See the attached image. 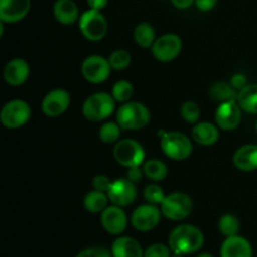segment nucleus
<instances>
[{
  "instance_id": "nucleus-10",
  "label": "nucleus",
  "mask_w": 257,
  "mask_h": 257,
  "mask_svg": "<svg viewBox=\"0 0 257 257\" xmlns=\"http://www.w3.org/2000/svg\"><path fill=\"white\" fill-rule=\"evenodd\" d=\"M80 70L87 82L99 84L108 79L112 67L109 64V60L105 59L102 55H89L83 60Z\"/></svg>"
},
{
  "instance_id": "nucleus-35",
  "label": "nucleus",
  "mask_w": 257,
  "mask_h": 257,
  "mask_svg": "<svg viewBox=\"0 0 257 257\" xmlns=\"http://www.w3.org/2000/svg\"><path fill=\"white\" fill-rule=\"evenodd\" d=\"M75 257H113L112 252L108 251L105 247H99V246H94V247H88L80 251Z\"/></svg>"
},
{
  "instance_id": "nucleus-34",
  "label": "nucleus",
  "mask_w": 257,
  "mask_h": 257,
  "mask_svg": "<svg viewBox=\"0 0 257 257\" xmlns=\"http://www.w3.org/2000/svg\"><path fill=\"white\" fill-rule=\"evenodd\" d=\"M171 252L172 251L170 246L163 243H153L146 248L143 257H171Z\"/></svg>"
},
{
  "instance_id": "nucleus-39",
  "label": "nucleus",
  "mask_w": 257,
  "mask_h": 257,
  "mask_svg": "<svg viewBox=\"0 0 257 257\" xmlns=\"http://www.w3.org/2000/svg\"><path fill=\"white\" fill-rule=\"evenodd\" d=\"M195 4L201 12H210L217 4V0H195Z\"/></svg>"
},
{
  "instance_id": "nucleus-12",
  "label": "nucleus",
  "mask_w": 257,
  "mask_h": 257,
  "mask_svg": "<svg viewBox=\"0 0 257 257\" xmlns=\"http://www.w3.org/2000/svg\"><path fill=\"white\" fill-rule=\"evenodd\" d=\"M107 195L113 205L120 206V207L132 205L137 197L136 183H133L128 178H118L113 181Z\"/></svg>"
},
{
  "instance_id": "nucleus-2",
  "label": "nucleus",
  "mask_w": 257,
  "mask_h": 257,
  "mask_svg": "<svg viewBox=\"0 0 257 257\" xmlns=\"http://www.w3.org/2000/svg\"><path fill=\"white\" fill-rule=\"evenodd\" d=\"M151 113L145 104L138 102H127L117 110V123L122 130H142L150 123Z\"/></svg>"
},
{
  "instance_id": "nucleus-33",
  "label": "nucleus",
  "mask_w": 257,
  "mask_h": 257,
  "mask_svg": "<svg viewBox=\"0 0 257 257\" xmlns=\"http://www.w3.org/2000/svg\"><path fill=\"white\" fill-rule=\"evenodd\" d=\"M181 115L187 123H191V124L197 123L201 115L200 107H198L197 103L192 102V100L185 102L181 107Z\"/></svg>"
},
{
  "instance_id": "nucleus-19",
  "label": "nucleus",
  "mask_w": 257,
  "mask_h": 257,
  "mask_svg": "<svg viewBox=\"0 0 257 257\" xmlns=\"http://www.w3.org/2000/svg\"><path fill=\"white\" fill-rule=\"evenodd\" d=\"M233 165L243 172H252L257 170V145L241 146L233 155Z\"/></svg>"
},
{
  "instance_id": "nucleus-20",
  "label": "nucleus",
  "mask_w": 257,
  "mask_h": 257,
  "mask_svg": "<svg viewBox=\"0 0 257 257\" xmlns=\"http://www.w3.org/2000/svg\"><path fill=\"white\" fill-rule=\"evenodd\" d=\"M110 252L113 257H143L145 255L141 243L130 236H120L115 238Z\"/></svg>"
},
{
  "instance_id": "nucleus-21",
  "label": "nucleus",
  "mask_w": 257,
  "mask_h": 257,
  "mask_svg": "<svg viewBox=\"0 0 257 257\" xmlns=\"http://www.w3.org/2000/svg\"><path fill=\"white\" fill-rule=\"evenodd\" d=\"M53 13L57 22L63 25L74 24L79 19V10L73 0H57L53 7Z\"/></svg>"
},
{
  "instance_id": "nucleus-28",
  "label": "nucleus",
  "mask_w": 257,
  "mask_h": 257,
  "mask_svg": "<svg viewBox=\"0 0 257 257\" xmlns=\"http://www.w3.org/2000/svg\"><path fill=\"white\" fill-rule=\"evenodd\" d=\"M218 230L225 237L238 235L240 231V221L233 215H223L218 221Z\"/></svg>"
},
{
  "instance_id": "nucleus-37",
  "label": "nucleus",
  "mask_w": 257,
  "mask_h": 257,
  "mask_svg": "<svg viewBox=\"0 0 257 257\" xmlns=\"http://www.w3.org/2000/svg\"><path fill=\"white\" fill-rule=\"evenodd\" d=\"M143 175V168H141V166H136V167H131L128 168V172H127V178L130 181H132L133 183H137L142 180Z\"/></svg>"
},
{
  "instance_id": "nucleus-17",
  "label": "nucleus",
  "mask_w": 257,
  "mask_h": 257,
  "mask_svg": "<svg viewBox=\"0 0 257 257\" xmlns=\"http://www.w3.org/2000/svg\"><path fill=\"white\" fill-rule=\"evenodd\" d=\"M221 257H252V245L247 238L242 236H231L226 237L220 250Z\"/></svg>"
},
{
  "instance_id": "nucleus-32",
  "label": "nucleus",
  "mask_w": 257,
  "mask_h": 257,
  "mask_svg": "<svg viewBox=\"0 0 257 257\" xmlns=\"http://www.w3.org/2000/svg\"><path fill=\"white\" fill-rule=\"evenodd\" d=\"M143 196H145L146 201L151 205H161L163 200L166 198L165 191L157 185V183H151V185L146 186L145 191H143Z\"/></svg>"
},
{
  "instance_id": "nucleus-31",
  "label": "nucleus",
  "mask_w": 257,
  "mask_h": 257,
  "mask_svg": "<svg viewBox=\"0 0 257 257\" xmlns=\"http://www.w3.org/2000/svg\"><path fill=\"white\" fill-rule=\"evenodd\" d=\"M108 60H109V64L110 67H112V69L124 70L130 67L131 62H132V57H131V54L127 50L118 49L114 50V52L109 55Z\"/></svg>"
},
{
  "instance_id": "nucleus-18",
  "label": "nucleus",
  "mask_w": 257,
  "mask_h": 257,
  "mask_svg": "<svg viewBox=\"0 0 257 257\" xmlns=\"http://www.w3.org/2000/svg\"><path fill=\"white\" fill-rule=\"evenodd\" d=\"M30 74V68L27 60L22 58H15L7 63L4 68L5 82L13 87L24 84Z\"/></svg>"
},
{
  "instance_id": "nucleus-7",
  "label": "nucleus",
  "mask_w": 257,
  "mask_h": 257,
  "mask_svg": "<svg viewBox=\"0 0 257 257\" xmlns=\"http://www.w3.org/2000/svg\"><path fill=\"white\" fill-rule=\"evenodd\" d=\"M32 117V108L25 100L14 99L8 102L0 112L3 125L9 130H18L27 124Z\"/></svg>"
},
{
  "instance_id": "nucleus-22",
  "label": "nucleus",
  "mask_w": 257,
  "mask_h": 257,
  "mask_svg": "<svg viewBox=\"0 0 257 257\" xmlns=\"http://www.w3.org/2000/svg\"><path fill=\"white\" fill-rule=\"evenodd\" d=\"M192 140L201 146H212L218 141V127L210 122H201L192 130Z\"/></svg>"
},
{
  "instance_id": "nucleus-11",
  "label": "nucleus",
  "mask_w": 257,
  "mask_h": 257,
  "mask_svg": "<svg viewBox=\"0 0 257 257\" xmlns=\"http://www.w3.org/2000/svg\"><path fill=\"white\" fill-rule=\"evenodd\" d=\"M162 216V211L156 205H142L136 208L131 217L132 226L141 232H148L158 226Z\"/></svg>"
},
{
  "instance_id": "nucleus-43",
  "label": "nucleus",
  "mask_w": 257,
  "mask_h": 257,
  "mask_svg": "<svg viewBox=\"0 0 257 257\" xmlns=\"http://www.w3.org/2000/svg\"><path fill=\"white\" fill-rule=\"evenodd\" d=\"M171 257H183V255H181V253H175V252H172V255H171Z\"/></svg>"
},
{
  "instance_id": "nucleus-26",
  "label": "nucleus",
  "mask_w": 257,
  "mask_h": 257,
  "mask_svg": "<svg viewBox=\"0 0 257 257\" xmlns=\"http://www.w3.org/2000/svg\"><path fill=\"white\" fill-rule=\"evenodd\" d=\"M136 43L140 45L143 49H147L153 45L156 42V32L153 27L148 23H141L135 28V33H133Z\"/></svg>"
},
{
  "instance_id": "nucleus-16",
  "label": "nucleus",
  "mask_w": 257,
  "mask_h": 257,
  "mask_svg": "<svg viewBox=\"0 0 257 257\" xmlns=\"http://www.w3.org/2000/svg\"><path fill=\"white\" fill-rule=\"evenodd\" d=\"M30 0H0V20L3 23H18L29 13Z\"/></svg>"
},
{
  "instance_id": "nucleus-42",
  "label": "nucleus",
  "mask_w": 257,
  "mask_h": 257,
  "mask_svg": "<svg viewBox=\"0 0 257 257\" xmlns=\"http://www.w3.org/2000/svg\"><path fill=\"white\" fill-rule=\"evenodd\" d=\"M197 257H213V256L208 252H203V253H200Z\"/></svg>"
},
{
  "instance_id": "nucleus-36",
  "label": "nucleus",
  "mask_w": 257,
  "mask_h": 257,
  "mask_svg": "<svg viewBox=\"0 0 257 257\" xmlns=\"http://www.w3.org/2000/svg\"><path fill=\"white\" fill-rule=\"evenodd\" d=\"M110 186H112V181L105 175H97L93 178V187H94V190L107 193L109 191Z\"/></svg>"
},
{
  "instance_id": "nucleus-29",
  "label": "nucleus",
  "mask_w": 257,
  "mask_h": 257,
  "mask_svg": "<svg viewBox=\"0 0 257 257\" xmlns=\"http://www.w3.org/2000/svg\"><path fill=\"white\" fill-rule=\"evenodd\" d=\"M112 95L115 102L127 103L133 95V85L128 80H119L113 85Z\"/></svg>"
},
{
  "instance_id": "nucleus-14",
  "label": "nucleus",
  "mask_w": 257,
  "mask_h": 257,
  "mask_svg": "<svg viewBox=\"0 0 257 257\" xmlns=\"http://www.w3.org/2000/svg\"><path fill=\"white\" fill-rule=\"evenodd\" d=\"M70 94L63 88H57L48 93L42 102V110L47 117L62 115L69 108Z\"/></svg>"
},
{
  "instance_id": "nucleus-8",
  "label": "nucleus",
  "mask_w": 257,
  "mask_h": 257,
  "mask_svg": "<svg viewBox=\"0 0 257 257\" xmlns=\"http://www.w3.org/2000/svg\"><path fill=\"white\" fill-rule=\"evenodd\" d=\"M113 156L115 161L123 167H136L145 162L146 152L142 145L135 140H120L113 148Z\"/></svg>"
},
{
  "instance_id": "nucleus-13",
  "label": "nucleus",
  "mask_w": 257,
  "mask_h": 257,
  "mask_svg": "<svg viewBox=\"0 0 257 257\" xmlns=\"http://www.w3.org/2000/svg\"><path fill=\"white\" fill-rule=\"evenodd\" d=\"M241 107L238 105L237 100H230V102L220 103L217 110H216V123L217 127L222 131H233L240 125L242 119Z\"/></svg>"
},
{
  "instance_id": "nucleus-4",
  "label": "nucleus",
  "mask_w": 257,
  "mask_h": 257,
  "mask_svg": "<svg viewBox=\"0 0 257 257\" xmlns=\"http://www.w3.org/2000/svg\"><path fill=\"white\" fill-rule=\"evenodd\" d=\"M161 150L173 161H185L192 155L193 146L190 138L181 132H162Z\"/></svg>"
},
{
  "instance_id": "nucleus-41",
  "label": "nucleus",
  "mask_w": 257,
  "mask_h": 257,
  "mask_svg": "<svg viewBox=\"0 0 257 257\" xmlns=\"http://www.w3.org/2000/svg\"><path fill=\"white\" fill-rule=\"evenodd\" d=\"M172 2V4L175 5L177 9H188V8L191 7V5L195 3V0H171Z\"/></svg>"
},
{
  "instance_id": "nucleus-27",
  "label": "nucleus",
  "mask_w": 257,
  "mask_h": 257,
  "mask_svg": "<svg viewBox=\"0 0 257 257\" xmlns=\"http://www.w3.org/2000/svg\"><path fill=\"white\" fill-rule=\"evenodd\" d=\"M143 172L147 178L155 182L163 181L168 175L167 166L160 160H148L143 165Z\"/></svg>"
},
{
  "instance_id": "nucleus-1",
  "label": "nucleus",
  "mask_w": 257,
  "mask_h": 257,
  "mask_svg": "<svg viewBox=\"0 0 257 257\" xmlns=\"http://www.w3.org/2000/svg\"><path fill=\"white\" fill-rule=\"evenodd\" d=\"M205 236L198 227L193 225H180L172 230L168 236V246L171 251L181 255L196 253L202 248Z\"/></svg>"
},
{
  "instance_id": "nucleus-23",
  "label": "nucleus",
  "mask_w": 257,
  "mask_h": 257,
  "mask_svg": "<svg viewBox=\"0 0 257 257\" xmlns=\"http://www.w3.org/2000/svg\"><path fill=\"white\" fill-rule=\"evenodd\" d=\"M237 103L241 109L250 114H257V84H247L238 92Z\"/></svg>"
},
{
  "instance_id": "nucleus-3",
  "label": "nucleus",
  "mask_w": 257,
  "mask_h": 257,
  "mask_svg": "<svg viewBox=\"0 0 257 257\" xmlns=\"http://www.w3.org/2000/svg\"><path fill=\"white\" fill-rule=\"evenodd\" d=\"M115 108V99L108 93L99 92L89 95L83 103V115L92 122H100L110 117Z\"/></svg>"
},
{
  "instance_id": "nucleus-24",
  "label": "nucleus",
  "mask_w": 257,
  "mask_h": 257,
  "mask_svg": "<svg viewBox=\"0 0 257 257\" xmlns=\"http://www.w3.org/2000/svg\"><path fill=\"white\" fill-rule=\"evenodd\" d=\"M109 197L105 192L102 191H90L84 197V207L90 213L103 212L108 207Z\"/></svg>"
},
{
  "instance_id": "nucleus-6",
  "label": "nucleus",
  "mask_w": 257,
  "mask_h": 257,
  "mask_svg": "<svg viewBox=\"0 0 257 257\" xmlns=\"http://www.w3.org/2000/svg\"><path fill=\"white\" fill-rule=\"evenodd\" d=\"M193 208L192 200L183 192H173L166 196L161 203V211L166 218L171 221H182L191 215Z\"/></svg>"
},
{
  "instance_id": "nucleus-5",
  "label": "nucleus",
  "mask_w": 257,
  "mask_h": 257,
  "mask_svg": "<svg viewBox=\"0 0 257 257\" xmlns=\"http://www.w3.org/2000/svg\"><path fill=\"white\" fill-rule=\"evenodd\" d=\"M79 30L87 40L99 42L107 35L108 23L99 10L89 9L80 15Z\"/></svg>"
},
{
  "instance_id": "nucleus-38",
  "label": "nucleus",
  "mask_w": 257,
  "mask_h": 257,
  "mask_svg": "<svg viewBox=\"0 0 257 257\" xmlns=\"http://www.w3.org/2000/svg\"><path fill=\"white\" fill-rule=\"evenodd\" d=\"M231 85H232L237 92H240L241 89H243V88L247 85V79H246V77L243 74H235L231 78Z\"/></svg>"
},
{
  "instance_id": "nucleus-30",
  "label": "nucleus",
  "mask_w": 257,
  "mask_h": 257,
  "mask_svg": "<svg viewBox=\"0 0 257 257\" xmlns=\"http://www.w3.org/2000/svg\"><path fill=\"white\" fill-rule=\"evenodd\" d=\"M120 125L117 122H107L100 127L99 140L104 143L118 142L120 136Z\"/></svg>"
},
{
  "instance_id": "nucleus-25",
  "label": "nucleus",
  "mask_w": 257,
  "mask_h": 257,
  "mask_svg": "<svg viewBox=\"0 0 257 257\" xmlns=\"http://www.w3.org/2000/svg\"><path fill=\"white\" fill-rule=\"evenodd\" d=\"M238 92L235 88L231 85V83L225 82H217L211 87L210 89V97L212 98L215 102L225 103L230 102V100H237Z\"/></svg>"
},
{
  "instance_id": "nucleus-40",
  "label": "nucleus",
  "mask_w": 257,
  "mask_h": 257,
  "mask_svg": "<svg viewBox=\"0 0 257 257\" xmlns=\"http://www.w3.org/2000/svg\"><path fill=\"white\" fill-rule=\"evenodd\" d=\"M88 5H89L90 9L94 10H103L108 4V0H87Z\"/></svg>"
},
{
  "instance_id": "nucleus-44",
  "label": "nucleus",
  "mask_w": 257,
  "mask_h": 257,
  "mask_svg": "<svg viewBox=\"0 0 257 257\" xmlns=\"http://www.w3.org/2000/svg\"><path fill=\"white\" fill-rule=\"evenodd\" d=\"M255 128H256V132H257V120H256V125H255Z\"/></svg>"
},
{
  "instance_id": "nucleus-15",
  "label": "nucleus",
  "mask_w": 257,
  "mask_h": 257,
  "mask_svg": "<svg viewBox=\"0 0 257 257\" xmlns=\"http://www.w3.org/2000/svg\"><path fill=\"white\" fill-rule=\"evenodd\" d=\"M100 223L103 228L110 235L118 236L127 228L128 218L120 206H108L103 212H100Z\"/></svg>"
},
{
  "instance_id": "nucleus-9",
  "label": "nucleus",
  "mask_w": 257,
  "mask_h": 257,
  "mask_svg": "<svg viewBox=\"0 0 257 257\" xmlns=\"http://www.w3.org/2000/svg\"><path fill=\"white\" fill-rule=\"evenodd\" d=\"M181 50H182V40L177 34H172V33L157 38L151 47L153 57L158 62L163 63L172 62L180 55Z\"/></svg>"
}]
</instances>
